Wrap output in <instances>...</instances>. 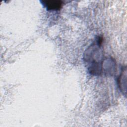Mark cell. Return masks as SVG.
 <instances>
[{
  "mask_svg": "<svg viewBox=\"0 0 127 127\" xmlns=\"http://www.w3.org/2000/svg\"><path fill=\"white\" fill-rule=\"evenodd\" d=\"M41 2L48 10H60L63 4V1L61 0H44Z\"/></svg>",
  "mask_w": 127,
  "mask_h": 127,
  "instance_id": "obj_1",
  "label": "cell"
},
{
  "mask_svg": "<svg viewBox=\"0 0 127 127\" xmlns=\"http://www.w3.org/2000/svg\"><path fill=\"white\" fill-rule=\"evenodd\" d=\"M126 79H127V69L125 67L121 73L118 78V84L120 90L123 92L126 93Z\"/></svg>",
  "mask_w": 127,
  "mask_h": 127,
  "instance_id": "obj_2",
  "label": "cell"
}]
</instances>
